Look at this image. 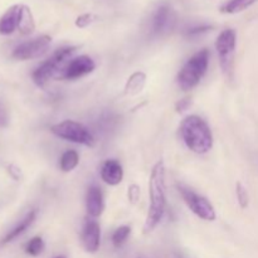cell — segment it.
Listing matches in <instances>:
<instances>
[{"label": "cell", "instance_id": "4fadbf2b", "mask_svg": "<svg viewBox=\"0 0 258 258\" xmlns=\"http://www.w3.org/2000/svg\"><path fill=\"white\" fill-rule=\"evenodd\" d=\"M101 179L105 181L107 185L116 186L122 181L123 179V169L120 161L116 159H108L101 166Z\"/></svg>", "mask_w": 258, "mask_h": 258}, {"label": "cell", "instance_id": "44dd1931", "mask_svg": "<svg viewBox=\"0 0 258 258\" xmlns=\"http://www.w3.org/2000/svg\"><path fill=\"white\" fill-rule=\"evenodd\" d=\"M131 233V228L128 226H121L112 233V244L115 247H121L126 241H127L128 236Z\"/></svg>", "mask_w": 258, "mask_h": 258}, {"label": "cell", "instance_id": "d4e9b609", "mask_svg": "<svg viewBox=\"0 0 258 258\" xmlns=\"http://www.w3.org/2000/svg\"><path fill=\"white\" fill-rule=\"evenodd\" d=\"M9 112H8L7 107L0 102V128H5L9 125Z\"/></svg>", "mask_w": 258, "mask_h": 258}, {"label": "cell", "instance_id": "cb8c5ba5", "mask_svg": "<svg viewBox=\"0 0 258 258\" xmlns=\"http://www.w3.org/2000/svg\"><path fill=\"white\" fill-rule=\"evenodd\" d=\"M212 25L209 24H202V25H196L193 28H189L188 32H186V37H199V35L204 34V33L212 30Z\"/></svg>", "mask_w": 258, "mask_h": 258}, {"label": "cell", "instance_id": "ba28073f", "mask_svg": "<svg viewBox=\"0 0 258 258\" xmlns=\"http://www.w3.org/2000/svg\"><path fill=\"white\" fill-rule=\"evenodd\" d=\"M50 43H52V38L49 35H39L34 39L27 40V42H23L19 45H17L13 50L12 57L18 60L35 59V58L42 57L44 53H47Z\"/></svg>", "mask_w": 258, "mask_h": 258}, {"label": "cell", "instance_id": "52a82bcc", "mask_svg": "<svg viewBox=\"0 0 258 258\" xmlns=\"http://www.w3.org/2000/svg\"><path fill=\"white\" fill-rule=\"evenodd\" d=\"M179 194L183 198L184 203L188 206V208L196 214L197 217H199L203 221L213 222L216 221L217 213L214 207L212 206L211 202L207 198H204L203 196H199L198 193H196L191 189L186 188L184 185H178Z\"/></svg>", "mask_w": 258, "mask_h": 258}, {"label": "cell", "instance_id": "30bf717a", "mask_svg": "<svg viewBox=\"0 0 258 258\" xmlns=\"http://www.w3.org/2000/svg\"><path fill=\"white\" fill-rule=\"evenodd\" d=\"M175 19L176 15L173 8L168 3H164L154 13L153 22H151L153 33L154 34H161V33L171 29L174 27V24H175Z\"/></svg>", "mask_w": 258, "mask_h": 258}, {"label": "cell", "instance_id": "5bb4252c", "mask_svg": "<svg viewBox=\"0 0 258 258\" xmlns=\"http://www.w3.org/2000/svg\"><path fill=\"white\" fill-rule=\"evenodd\" d=\"M35 218H37V209H32V211L28 212V213L25 214L24 218H23L22 221H20L19 223L14 227V228L10 229V231L8 232L4 237H3V239L0 241V244H2V246H4V244H8V243H10V242L15 241L18 237L22 236L25 231H28V228H29L33 223H34Z\"/></svg>", "mask_w": 258, "mask_h": 258}, {"label": "cell", "instance_id": "ffe728a7", "mask_svg": "<svg viewBox=\"0 0 258 258\" xmlns=\"http://www.w3.org/2000/svg\"><path fill=\"white\" fill-rule=\"evenodd\" d=\"M44 247L45 244L42 237H33V238L28 242L27 246H25V253L29 254V256L32 257H37L43 253Z\"/></svg>", "mask_w": 258, "mask_h": 258}, {"label": "cell", "instance_id": "ac0fdd59", "mask_svg": "<svg viewBox=\"0 0 258 258\" xmlns=\"http://www.w3.org/2000/svg\"><path fill=\"white\" fill-rule=\"evenodd\" d=\"M258 0H228L221 7V13L224 14H238V13L244 12L252 5H254Z\"/></svg>", "mask_w": 258, "mask_h": 258}, {"label": "cell", "instance_id": "d6986e66", "mask_svg": "<svg viewBox=\"0 0 258 258\" xmlns=\"http://www.w3.org/2000/svg\"><path fill=\"white\" fill-rule=\"evenodd\" d=\"M80 163V155L76 150H67L62 154L59 160V169L64 173H70L73 169L77 168Z\"/></svg>", "mask_w": 258, "mask_h": 258}, {"label": "cell", "instance_id": "e0dca14e", "mask_svg": "<svg viewBox=\"0 0 258 258\" xmlns=\"http://www.w3.org/2000/svg\"><path fill=\"white\" fill-rule=\"evenodd\" d=\"M146 86V75L141 71L134 72L128 77L125 85V93L127 96H138L143 92Z\"/></svg>", "mask_w": 258, "mask_h": 258}, {"label": "cell", "instance_id": "277c9868", "mask_svg": "<svg viewBox=\"0 0 258 258\" xmlns=\"http://www.w3.org/2000/svg\"><path fill=\"white\" fill-rule=\"evenodd\" d=\"M77 50V47L68 45V47H62L53 53L52 57L43 62L42 64L38 66L32 73V80L38 87H44L52 78L59 77L62 68H64L66 60L70 59L75 52Z\"/></svg>", "mask_w": 258, "mask_h": 258}, {"label": "cell", "instance_id": "6da1fadb", "mask_svg": "<svg viewBox=\"0 0 258 258\" xmlns=\"http://www.w3.org/2000/svg\"><path fill=\"white\" fill-rule=\"evenodd\" d=\"M149 204L148 216L144 224V233H150L158 227L163 219L166 209V186H165V165L159 160L151 170L149 179Z\"/></svg>", "mask_w": 258, "mask_h": 258}, {"label": "cell", "instance_id": "83f0119b", "mask_svg": "<svg viewBox=\"0 0 258 258\" xmlns=\"http://www.w3.org/2000/svg\"><path fill=\"white\" fill-rule=\"evenodd\" d=\"M55 258H66V257L64 256H57Z\"/></svg>", "mask_w": 258, "mask_h": 258}, {"label": "cell", "instance_id": "9a60e30c", "mask_svg": "<svg viewBox=\"0 0 258 258\" xmlns=\"http://www.w3.org/2000/svg\"><path fill=\"white\" fill-rule=\"evenodd\" d=\"M20 4L12 5L8 8L7 12L0 17V34L10 35L18 29V20H19Z\"/></svg>", "mask_w": 258, "mask_h": 258}, {"label": "cell", "instance_id": "8fae6325", "mask_svg": "<svg viewBox=\"0 0 258 258\" xmlns=\"http://www.w3.org/2000/svg\"><path fill=\"white\" fill-rule=\"evenodd\" d=\"M83 248L90 253H96L101 246V227L93 218L87 219L83 224L81 233Z\"/></svg>", "mask_w": 258, "mask_h": 258}, {"label": "cell", "instance_id": "7402d4cb", "mask_svg": "<svg viewBox=\"0 0 258 258\" xmlns=\"http://www.w3.org/2000/svg\"><path fill=\"white\" fill-rule=\"evenodd\" d=\"M236 196H237V201H238L239 207L242 209H246L249 204V196L247 189L244 188L243 184L241 181L236 184Z\"/></svg>", "mask_w": 258, "mask_h": 258}, {"label": "cell", "instance_id": "8992f818", "mask_svg": "<svg viewBox=\"0 0 258 258\" xmlns=\"http://www.w3.org/2000/svg\"><path fill=\"white\" fill-rule=\"evenodd\" d=\"M237 45V33L234 29H224L217 37L216 49L218 54L219 66L222 72L226 76H231L233 72L234 55H236Z\"/></svg>", "mask_w": 258, "mask_h": 258}, {"label": "cell", "instance_id": "603a6c76", "mask_svg": "<svg viewBox=\"0 0 258 258\" xmlns=\"http://www.w3.org/2000/svg\"><path fill=\"white\" fill-rule=\"evenodd\" d=\"M96 19H97V17L95 14H92V13H83V14L78 15L75 24L80 29H83V28H87L88 25L92 24Z\"/></svg>", "mask_w": 258, "mask_h": 258}, {"label": "cell", "instance_id": "7c38bea8", "mask_svg": "<svg viewBox=\"0 0 258 258\" xmlns=\"http://www.w3.org/2000/svg\"><path fill=\"white\" fill-rule=\"evenodd\" d=\"M86 209L91 218H98L105 211V199L100 186L92 185L88 188L86 196Z\"/></svg>", "mask_w": 258, "mask_h": 258}, {"label": "cell", "instance_id": "484cf974", "mask_svg": "<svg viewBox=\"0 0 258 258\" xmlns=\"http://www.w3.org/2000/svg\"><path fill=\"white\" fill-rule=\"evenodd\" d=\"M127 197L131 203H136L139 201V197H140V188L136 184H133V185L128 186Z\"/></svg>", "mask_w": 258, "mask_h": 258}, {"label": "cell", "instance_id": "5b68a950", "mask_svg": "<svg viewBox=\"0 0 258 258\" xmlns=\"http://www.w3.org/2000/svg\"><path fill=\"white\" fill-rule=\"evenodd\" d=\"M50 133L62 140L71 141L75 144L92 148L95 145V138L92 133L82 123L77 121L66 120L62 122H58L50 127Z\"/></svg>", "mask_w": 258, "mask_h": 258}, {"label": "cell", "instance_id": "4316f807", "mask_svg": "<svg viewBox=\"0 0 258 258\" xmlns=\"http://www.w3.org/2000/svg\"><path fill=\"white\" fill-rule=\"evenodd\" d=\"M190 106H191V98L190 97L181 98V100H179L178 102H176L175 110H176V112L181 113V112H184V111L188 110Z\"/></svg>", "mask_w": 258, "mask_h": 258}, {"label": "cell", "instance_id": "2e32d148", "mask_svg": "<svg viewBox=\"0 0 258 258\" xmlns=\"http://www.w3.org/2000/svg\"><path fill=\"white\" fill-rule=\"evenodd\" d=\"M18 30L20 34L29 35L35 30V20L33 13L28 5H20L19 20H18Z\"/></svg>", "mask_w": 258, "mask_h": 258}, {"label": "cell", "instance_id": "7a4b0ae2", "mask_svg": "<svg viewBox=\"0 0 258 258\" xmlns=\"http://www.w3.org/2000/svg\"><path fill=\"white\" fill-rule=\"evenodd\" d=\"M180 135L186 148L199 155L209 153L213 148V134L201 116H186L180 123Z\"/></svg>", "mask_w": 258, "mask_h": 258}, {"label": "cell", "instance_id": "3957f363", "mask_svg": "<svg viewBox=\"0 0 258 258\" xmlns=\"http://www.w3.org/2000/svg\"><path fill=\"white\" fill-rule=\"evenodd\" d=\"M211 53L203 48L191 55L178 73V85L183 91H190L199 85L202 78L207 73Z\"/></svg>", "mask_w": 258, "mask_h": 258}, {"label": "cell", "instance_id": "9c48e42d", "mask_svg": "<svg viewBox=\"0 0 258 258\" xmlns=\"http://www.w3.org/2000/svg\"><path fill=\"white\" fill-rule=\"evenodd\" d=\"M95 68L96 63L92 58L88 57V55H80V57L73 58L67 66H64V68L60 72L59 78L67 81H75L92 73Z\"/></svg>", "mask_w": 258, "mask_h": 258}]
</instances>
